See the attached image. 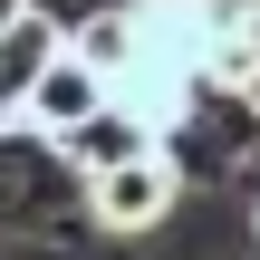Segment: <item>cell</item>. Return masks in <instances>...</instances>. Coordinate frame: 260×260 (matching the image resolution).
Masks as SVG:
<instances>
[{"label":"cell","mask_w":260,"mask_h":260,"mask_svg":"<svg viewBox=\"0 0 260 260\" xmlns=\"http://www.w3.org/2000/svg\"><path fill=\"white\" fill-rule=\"evenodd\" d=\"M77 193H87V222H96V232L135 241V232H154V222L183 203V164H174V145H145V154H125V164L87 174Z\"/></svg>","instance_id":"cell-1"},{"label":"cell","mask_w":260,"mask_h":260,"mask_svg":"<svg viewBox=\"0 0 260 260\" xmlns=\"http://www.w3.org/2000/svg\"><path fill=\"white\" fill-rule=\"evenodd\" d=\"M68 183L77 174L58 164V145L39 125H0V222H48Z\"/></svg>","instance_id":"cell-2"},{"label":"cell","mask_w":260,"mask_h":260,"mask_svg":"<svg viewBox=\"0 0 260 260\" xmlns=\"http://www.w3.org/2000/svg\"><path fill=\"white\" fill-rule=\"evenodd\" d=\"M48 145H58V164L87 183V174H106V164L145 154V145H164V135H154V116H135L125 96H106L96 116H77V125H68V135H48Z\"/></svg>","instance_id":"cell-3"},{"label":"cell","mask_w":260,"mask_h":260,"mask_svg":"<svg viewBox=\"0 0 260 260\" xmlns=\"http://www.w3.org/2000/svg\"><path fill=\"white\" fill-rule=\"evenodd\" d=\"M106 96H116V87H106V68H87L77 48H58V58L39 68V87H29V116H19V125H39V135H68V125H77V116H96Z\"/></svg>","instance_id":"cell-4"},{"label":"cell","mask_w":260,"mask_h":260,"mask_svg":"<svg viewBox=\"0 0 260 260\" xmlns=\"http://www.w3.org/2000/svg\"><path fill=\"white\" fill-rule=\"evenodd\" d=\"M58 48H68V29H58L48 10H29V0H19V19L0 29V125H19V116H29V87H39V68H48Z\"/></svg>","instance_id":"cell-5"},{"label":"cell","mask_w":260,"mask_h":260,"mask_svg":"<svg viewBox=\"0 0 260 260\" xmlns=\"http://www.w3.org/2000/svg\"><path fill=\"white\" fill-rule=\"evenodd\" d=\"M29 10H48V19H58V29H77V19H87V10H116V0H29Z\"/></svg>","instance_id":"cell-6"},{"label":"cell","mask_w":260,"mask_h":260,"mask_svg":"<svg viewBox=\"0 0 260 260\" xmlns=\"http://www.w3.org/2000/svg\"><path fill=\"white\" fill-rule=\"evenodd\" d=\"M10 19H19V0H0V29H10Z\"/></svg>","instance_id":"cell-7"}]
</instances>
